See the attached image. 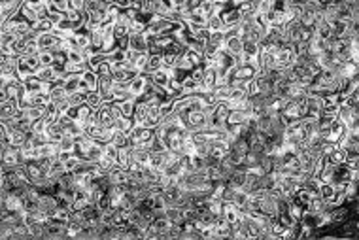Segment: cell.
Instances as JSON below:
<instances>
[{
    "label": "cell",
    "instance_id": "6da1fadb",
    "mask_svg": "<svg viewBox=\"0 0 359 240\" xmlns=\"http://www.w3.org/2000/svg\"><path fill=\"white\" fill-rule=\"evenodd\" d=\"M23 165V157H21L19 147L8 146L4 152H2V170L8 172V170H15L17 167Z\"/></svg>",
    "mask_w": 359,
    "mask_h": 240
},
{
    "label": "cell",
    "instance_id": "7a4b0ae2",
    "mask_svg": "<svg viewBox=\"0 0 359 240\" xmlns=\"http://www.w3.org/2000/svg\"><path fill=\"white\" fill-rule=\"evenodd\" d=\"M68 236V227L65 221L49 218L44 225V238H65Z\"/></svg>",
    "mask_w": 359,
    "mask_h": 240
},
{
    "label": "cell",
    "instance_id": "3957f363",
    "mask_svg": "<svg viewBox=\"0 0 359 240\" xmlns=\"http://www.w3.org/2000/svg\"><path fill=\"white\" fill-rule=\"evenodd\" d=\"M61 42H63V38L57 36L53 31L51 33L38 34V38H36V44H38L40 51H55V49H59Z\"/></svg>",
    "mask_w": 359,
    "mask_h": 240
},
{
    "label": "cell",
    "instance_id": "277c9868",
    "mask_svg": "<svg viewBox=\"0 0 359 240\" xmlns=\"http://www.w3.org/2000/svg\"><path fill=\"white\" fill-rule=\"evenodd\" d=\"M36 206L40 210L42 214H46L47 218H51L55 212H57V199H55L53 193H40L38 197V202H36Z\"/></svg>",
    "mask_w": 359,
    "mask_h": 240
},
{
    "label": "cell",
    "instance_id": "5b68a950",
    "mask_svg": "<svg viewBox=\"0 0 359 240\" xmlns=\"http://www.w3.org/2000/svg\"><path fill=\"white\" fill-rule=\"evenodd\" d=\"M147 81H149V76L147 74H136L133 80L127 83V89H129V93H131V97H140V95L144 93V89H146Z\"/></svg>",
    "mask_w": 359,
    "mask_h": 240
},
{
    "label": "cell",
    "instance_id": "8992f818",
    "mask_svg": "<svg viewBox=\"0 0 359 240\" xmlns=\"http://www.w3.org/2000/svg\"><path fill=\"white\" fill-rule=\"evenodd\" d=\"M220 17H221V21H223V31L240 25V19H242V15H240V12L236 10V8H225V10L220 14Z\"/></svg>",
    "mask_w": 359,
    "mask_h": 240
},
{
    "label": "cell",
    "instance_id": "52a82bcc",
    "mask_svg": "<svg viewBox=\"0 0 359 240\" xmlns=\"http://www.w3.org/2000/svg\"><path fill=\"white\" fill-rule=\"evenodd\" d=\"M6 140L10 142V146L21 147L28 140V134L23 133V131L17 127H10V129H6Z\"/></svg>",
    "mask_w": 359,
    "mask_h": 240
},
{
    "label": "cell",
    "instance_id": "ba28073f",
    "mask_svg": "<svg viewBox=\"0 0 359 240\" xmlns=\"http://www.w3.org/2000/svg\"><path fill=\"white\" fill-rule=\"evenodd\" d=\"M147 61V51H134V49H127V63L134 67L138 72H142V68Z\"/></svg>",
    "mask_w": 359,
    "mask_h": 240
},
{
    "label": "cell",
    "instance_id": "9c48e42d",
    "mask_svg": "<svg viewBox=\"0 0 359 240\" xmlns=\"http://www.w3.org/2000/svg\"><path fill=\"white\" fill-rule=\"evenodd\" d=\"M218 85V72L212 65H204V76H202V91H212L214 87Z\"/></svg>",
    "mask_w": 359,
    "mask_h": 240
},
{
    "label": "cell",
    "instance_id": "30bf717a",
    "mask_svg": "<svg viewBox=\"0 0 359 240\" xmlns=\"http://www.w3.org/2000/svg\"><path fill=\"white\" fill-rule=\"evenodd\" d=\"M129 49L134 51H147V38L144 33L129 34Z\"/></svg>",
    "mask_w": 359,
    "mask_h": 240
},
{
    "label": "cell",
    "instance_id": "8fae6325",
    "mask_svg": "<svg viewBox=\"0 0 359 240\" xmlns=\"http://www.w3.org/2000/svg\"><path fill=\"white\" fill-rule=\"evenodd\" d=\"M223 49L227 53H231L233 57L242 53V38L240 36H225V42H223Z\"/></svg>",
    "mask_w": 359,
    "mask_h": 240
},
{
    "label": "cell",
    "instance_id": "7c38bea8",
    "mask_svg": "<svg viewBox=\"0 0 359 240\" xmlns=\"http://www.w3.org/2000/svg\"><path fill=\"white\" fill-rule=\"evenodd\" d=\"M34 76H36V78H38L40 81H44V83H49V85H51V83H55V81L61 78L59 74L53 70V67H40L38 70H36V74H34Z\"/></svg>",
    "mask_w": 359,
    "mask_h": 240
},
{
    "label": "cell",
    "instance_id": "4fadbf2b",
    "mask_svg": "<svg viewBox=\"0 0 359 240\" xmlns=\"http://www.w3.org/2000/svg\"><path fill=\"white\" fill-rule=\"evenodd\" d=\"M147 76H149V81H152L153 85L163 87V89H166L168 81H170V70H165V68H159L157 72L147 74Z\"/></svg>",
    "mask_w": 359,
    "mask_h": 240
},
{
    "label": "cell",
    "instance_id": "5bb4252c",
    "mask_svg": "<svg viewBox=\"0 0 359 240\" xmlns=\"http://www.w3.org/2000/svg\"><path fill=\"white\" fill-rule=\"evenodd\" d=\"M161 55L163 53H147V61L144 68H142V74H153L157 72L159 68H163V61H161Z\"/></svg>",
    "mask_w": 359,
    "mask_h": 240
},
{
    "label": "cell",
    "instance_id": "9a60e30c",
    "mask_svg": "<svg viewBox=\"0 0 359 240\" xmlns=\"http://www.w3.org/2000/svg\"><path fill=\"white\" fill-rule=\"evenodd\" d=\"M108 178H110L112 184H127V182H129V170L115 165V167L108 172Z\"/></svg>",
    "mask_w": 359,
    "mask_h": 240
},
{
    "label": "cell",
    "instance_id": "2e32d148",
    "mask_svg": "<svg viewBox=\"0 0 359 240\" xmlns=\"http://www.w3.org/2000/svg\"><path fill=\"white\" fill-rule=\"evenodd\" d=\"M46 134H47V140L51 142H59L63 138V125H61L59 121H55V123H49L46 127Z\"/></svg>",
    "mask_w": 359,
    "mask_h": 240
},
{
    "label": "cell",
    "instance_id": "e0dca14e",
    "mask_svg": "<svg viewBox=\"0 0 359 240\" xmlns=\"http://www.w3.org/2000/svg\"><path fill=\"white\" fill-rule=\"evenodd\" d=\"M55 28V23L49 17H44V19H38L33 25V31L36 34H44V33H51Z\"/></svg>",
    "mask_w": 359,
    "mask_h": 240
},
{
    "label": "cell",
    "instance_id": "ac0fdd59",
    "mask_svg": "<svg viewBox=\"0 0 359 240\" xmlns=\"http://www.w3.org/2000/svg\"><path fill=\"white\" fill-rule=\"evenodd\" d=\"M115 165H117V167H121V168H129V165H131V146L117 149Z\"/></svg>",
    "mask_w": 359,
    "mask_h": 240
},
{
    "label": "cell",
    "instance_id": "d6986e66",
    "mask_svg": "<svg viewBox=\"0 0 359 240\" xmlns=\"http://www.w3.org/2000/svg\"><path fill=\"white\" fill-rule=\"evenodd\" d=\"M102 102H104V100H102V97H100V93L97 91V89H93V91H87L85 93V104L91 108V110H97Z\"/></svg>",
    "mask_w": 359,
    "mask_h": 240
},
{
    "label": "cell",
    "instance_id": "ffe728a7",
    "mask_svg": "<svg viewBox=\"0 0 359 240\" xmlns=\"http://www.w3.org/2000/svg\"><path fill=\"white\" fill-rule=\"evenodd\" d=\"M49 14H65L68 10L67 0H46Z\"/></svg>",
    "mask_w": 359,
    "mask_h": 240
},
{
    "label": "cell",
    "instance_id": "44dd1931",
    "mask_svg": "<svg viewBox=\"0 0 359 240\" xmlns=\"http://www.w3.org/2000/svg\"><path fill=\"white\" fill-rule=\"evenodd\" d=\"M119 108H121V115H123V117H133L134 108H136V99L131 97V99H127V100H121Z\"/></svg>",
    "mask_w": 359,
    "mask_h": 240
},
{
    "label": "cell",
    "instance_id": "7402d4cb",
    "mask_svg": "<svg viewBox=\"0 0 359 240\" xmlns=\"http://www.w3.org/2000/svg\"><path fill=\"white\" fill-rule=\"evenodd\" d=\"M214 97L216 100H227L229 99V95H231V85L229 83H218V85L212 89Z\"/></svg>",
    "mask_w": 359,
    "mask_h": 240
},
{
    "label": "cell",
    "instance_id": "603a6c76",
    "mask_svg": "<svg viewBox=\"0 0 359 240\" xmlns=\"http://www.w3.org/2000/svg\"><path fill=\"white\" fill-rule=\"evenodd\" d=\"M112 144L117 147V149H121V147H129V146H131V144H129V134L121 133V131H113Z\"/></svg>",
    "mask_w": 359,
    "mask_h": 240
},
{
    "label": "cell",
    "instance_id": "cb8c5ba5",
    "mask_svg": "<svg viewBox=\"0 0 359 240\" xmlns=\"http://www.w3.org/2000/svg\"><path fill=\"white\" fill-rule=\"evenodd\" d=\"M325 157H327V161H329L331 165H342V163L346 161L344 149H342V147H339V146L335 147V149H333L329 155H325Z\"/></svg>",
    "mask_w": 359,
    "mask_h": 240
},
{
    "label": "cell",
    "instance_id": "d4e9b609",
    "mask_svg": "<svg viewBox=\"0 0 359 240\" xmlns=\"http://www.w3.org/2000/svg\"><path fill=\"white\" fill-rule=\"evenodd\" d=\"M133 127H134L133 119H131V117H123V115L117 117L115 123H113V129H115V131H121V133H127V134H129V131Z\"/></svg>",
    "mask_w": 359,
    "mask_h": 240
},
{
    "label": "cell",
    "instance_id": "484cf974",
    "mask_svg": "<svg viewBox=\"0 0 359 240\" xmlns=\"http://www.w3.org/2000/svg\"><path fill=\"white\" fill-rule=\"evenodd\" d=\"M81 165V159L80 157H76V155H68L67 159L63 161V167H65V172H76Z\"/></svg>",
    "mask_w": 359,
    "mask_h": 240
},
{
    "label": "cell",
    "instance_id": "4316f807",
    "mask_svg": "<svg viewBox=\"0 0 359 240\" xmlns=\"http://www.w3.org/2000/svg\"><path fill=\"white\" fill-rule=\"evenodd\" d=\"M206 28L210 33H220V31H223V21H221L220 15H210L206 19Z\"/></svg>",
    "mask_w": 359,
    "mask_h": 240
},
{
    "label": "cell",
    "instance_id": "83f0119b",
    "mask_svg": "<svg viewBox=\"0 0 359 240\" xmlns=\"http://www.w3.org/2000/svg\"><path fill=\"white\" fill-rule=\"evenodd\" d=\"M186 57L189 59V63L195 67H199V65H204V55L199 53V51H193V49H186Z\"/></svg>",
    "mask_w": 359,
    "mask_h": 240
},
{
    "label": "cell",
    "instance_id": "f1b7e54d",
    "mask_svg": "<svg viewBox=\"0 0 359 240\" xmlns=\"http://www.w3.org/2000/svg\"><path fill=\"white\" fill-rule=\"evenodd\" d=\"M223 42H225V36H223V31H220V33H210L206 44H210V46L221 49V47H223Z\"/></svg>",
    "mask_w": 359,
    "mask_h": 240
},
{
    "label": "cell",
    "instance_id": "f546056e",
    "mask_svg": "<svg viewBox=\"0 0 359 240\" xmlns=\"http://www.w3.org/2000/svg\"><path fill=\"white\" fill-rule=\"evenodd\" d=\"M70 106H80V104H85V93L83 91H74V93L67 95Z\"/></svg>",
    "mask_w": 359,
    "mask_h": 240
},
{
    "label": "cell",
    "instance_id": "4dcf8cb0",
    "mask_svg": "<svg viewBox=\"0 0 359 240\" xmlns=\"http://www.w3.org/2000/svg\"><path fill=\"white\" fill-rule=\"evenodd\" d=\"M57 147H59V152H72L74 154V138L63 134V138L57 142Z\"/></svg>",
    "mask_w": 359,
    "mask_h": 240
},
{
    "label": "cell",
    "instance_id": "1f68e13d",
    "mask_svg": "<svg viewBox=\"0 0 359 240\" xmlns=\"http://www.w3.org/2000/svg\"><path fill=\"white\" fill-rule=\"evenodd\" d=\"M40 67H53V51H38Z\"/></svg>",
    "mask_w": 359,
    "mask_h": 240
},
{
    "label": "cell",
    "instance_id": "d6a6232c",
    "mask_svg": "<svg viewBox=\"0 0 359 240\" xmlns=\"http://www.w3.org/2000/svg\"><path fill=\"white\" fill-rule=\"evenodd\" d=\"M161 61H163V68H165V70H172L174 65H176V55L163 53L161 55Z\"/></svg>",
    "mask_w": 359,
    "mask_h": 240
},
{
    "label": "cell",
    "instance_id": "836d02e7",
    "mask_svg": "<svg viewBox=\"0 0 359 240\" xmlns=\"http://www.w3.org/2000/svg\"><path fill=\"white\" fill-rule=\"evenodd\" d=\"M97 76H112V68H110V63L108 61H102L99 67L95 68Z\"/></svg>",
    "mask_w": 359,
    "mask_h": 240
},
{
    "label": "cell",
    "instance_id": "e575fe53",
    "mask_svg": "<svg viewBox=\"0 0 359 240\" xmlns=\"http://www.w3.org/2000/svg\"><path fill=\"white\" fill-rule=\"evenodd\" d=\"M85 2L87 0H67L68 10H74V12H83L85 10Z\"/></svg>",
    "mask_w": 359,
    "mask_h": 240
},
{
    "label": "cell",
    "instance_id": "d590c367",
    "mask_svg": "<svg viewBox=\"0 0 359 240\" xmlns=\"http://www.w3.org/2000/svg\"><path fill=\"white\" fill-rule=\"evenodd\" d=\"M6 100H10V97H8L6 89L0 85V104H2V102H6Z\"/></svg>",
    "mask_w": 359,
    "mask_h": 240
},
{
    "label": "cell",
    "instance_id": "8d00e7d4",
    "mask_svg": "<svg viewBox=\"0 0 359 240\" xmlns=\"http://www.w3.org/2000/svg\"><path fill=\"white\" fill-rule=\"evenodd\" d=\"M104 2H106V4H113V0H104Z\"/></svg>",
    "mask_w": 359,
    "mask_h": 240
},
{
    "label": "cell",
    "instance_id": "74e56055",
    "mask_svg": "<svg viewBox=\"0 0 359 240\" xmlns=\"http://www.w3.org/2000/svg\"><path fill=\"white\" fill-rule=\"evenodd\" d=\"M0 25H2V15H0Z\"/></svg>",
    "mask_w": 359,
    "mask_h": 240
}]
</instances>
